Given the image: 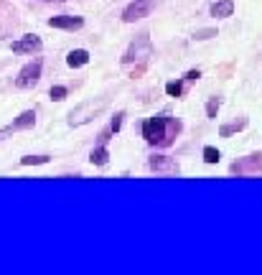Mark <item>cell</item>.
<instances>
[{"label": "cell", "mask_w": 262, "mask_h": 275, "mask_svg": "<svg viewBox=\"0 0 262 275\" xmlns=\"http://www.w3.org/2000/svg\"><path fill=\"white\" fill-rule=\"evenodd\" d=\"M41 38L36 36V33H28V36H23V38H18L15 44H13V51L15 54H38L41 51Z\"/></svg>", "instance_id": "7"}, {"label": "cell", "mask_w": 262, "mask_h": 275, "mask_svg": "<svg viewBox=\"0 0 262 275\" xmlns=\"http://www.w3.org/2000/svg\"><path fill=\"white\" fill-rule=\"evenodd\" d=\"M211 36H216V31H214V28H206V31H196V33H194V41H204V38H211Z\"/></svg>", "instance_id": "21"}, {"label": "cell", "mask_w": 262, "mask_h": 275, "mask_svg": "<svg viewBox=\"0 0 262 275\" xmlns=\"http://www.w3.org/2000/svg\"><path fill=\"white\" fill-rule=\"evenodd\" d=\"M148 168H150L153 173H163V176H178V173H181L178 161L171 158V155H163V153L150 155V158H148Z\"/></svg>", "instance_id": "4"}, {"label": "cell", "mask_w": 262, "mask_h": 275, "mask_svg": "<svg viewBox=\"0 0 262 275\" xmlns=\"http://www.w3.org/2000/svg\"><path fill=\"white\" fill-rule=\"evenodd\" d=\"M232 13H234V0H216L211 5V15L216 18H229Z\"/></svg>", "instance_id": "12"}, {"label": "cell", "mask_w": 262, "mask_h": 275, "mask_svg": "<svg viewBox=\"0 0 262 275\" xmlns=\"http://www.w3.org/2000/svg\"><path fill=\"white\" fill-rule=\"evenodd\" d=\"M123 120H125V112H115V117H112V123H110V130H112V133H120Z\"/></svg>", "instance_id": "20"}, {"label": "cell", "mask_w": 262, "mask_h": 275, "mask_svg": "<svg viewBox=\"0 0 262 275\" xmlns=\"http://www.w3.org/2000/svg\"><path fill=\"white\" fill-rule=\"evenodd\" d=\"M232 173H245V171H260L262 173V153H252V155H247L245 161H234L232 163V168H229Z\"/></svg>", "instance_id": "9"}, {"label": "cell", "mask_w": 262, "mask_h": 275, "mask_svg": "<svg viewBox=\"0 0 262 275\" xmlns=\"http://www.w3.org/2000/svg\"><path fill=\"white\" fill-rule=\"evenodd\" d=\"M66 64H69L71 69L84 67V64H89V54H87L84 49H74V51L66 54Z\"/></svg>", "instance_id": "11"}, {"label": "cell", "mask_w": 262, "mask_h": 275, "mask_svg": "<svg viewBox=\"0 0 262 275\" xmlns=\"http://www.w3.org/2000/svg\"><path fill=\"white\" fill-rule=\"evenodd\" d=\"M105 107H107V100H105V97H99V100H87V102H82L79 107H74V110L69 112V125H71V128L87 125V123H92Z\"/></svg>", "instance_id": "2"}, {"label": "cell", "mask_w": 262, "mask_h": 275, "mask_svg": "<svg viewBox=\"0 0 262 275\" xmlns=\"http://www.w3.org/2000/svg\"><path fill=\"white\" fill-rule=\"evenodd\" d=\"M36 125V112L33 110H26V112H21L5 130H0V138L5 135V133H15V130H28V128H33Z\"/></svg>", "instance_id": "8"}, {"label": "cell", "mask_w": 262, "mask_h": 275, "mask_svg": "<svg viewBox=\"0 0 262 275\" xmlns=\"http://www.w3.org/2000/svg\"><path fill=\"white\" fill-rule=\"evenodd\" d=\"M245 128H247V117H239V120H234V123H229V125H221L219 135L229 138V135H234V133H239V130H245Z\"/></svg>", "instance_id": "13"}, {"label": "cell", "mask_w": 262, "mask_h": 275, "mask_svg": "<svg viewBox=\"0 0 262 275\" xmlns=\"http://www.w3.org/2000/svg\"><path fill=\"white\" fill-rule=\"evenodd\" d=\"M153 54V44H150V36L148 33H140V36H135V41H132L130 46H128V51H125V56H123V64H132V62H145L148 56Z\"/></svg>", "instance_id": "3"}, {"label": "cell", "mask_w": 262, "mask_h": 275, "mask_svg": "<svg viewBox=\"0 0 262 275\" xmlns=\"http://www.w3.org/2000/svg\"><path fill=\"white\" fill-rule=\"evenodd\" d=\"M46 3H64V0H46Z\"/></svg>", "instance_id": "23"}, {"label": "cell", "mask_w": 262, "mask_h": 275, "mask_svg": "<svg viewBox=\"0 0 262 275\" xmlns=\"http://www.w3.org/2000/svg\"><path fill=\"white\" fill-rule=\"evenodd\" d=\"M150 10H153V0H135V3H130V5L123 10V21H125V23H135V21L150 15Z\"/></svg>", "instance_id": "6"}, {"label": "cell", "mask_w": 262, "mask_h": 275, "mask_svg": "<svg viewBox=\"0 0 262 275\" xmlns=\"http://www.w3.org/2000/svg\"><path fill=\"white\" fill-rule=\"evenodd\" d=\"M49 26L51 28H64V31H79L84 26V21L79 15H54V18H49Z\"/></svg>", "instance_id": "10"}, {"label": "cell", "mask_w": 262, "mask_h": 275, "mask_svg": "<svg viewBox=\"0 0 262 275\" xmlns=\"http://www.w3.org/2000/svg\"><path fill=\"white\" fill-rule=\"evenodd\" d=\"M51 158L49 155H23L21 158V166H44V163H49Z\"/></svg>", "instance_id": "15"}, {"label": "cell", "mask_w": 262, "mask_h": 275, "mask_svg": "<svg viewBox=\"0 0 262 275\" xmlns=\"http://www.w3.org/2000/svg\"><path fill=\"white\" fill-rule=\"evenodd\" d=\"M219 107H221V100H219V97H211V100H209V105H206V117H211V120H214V117H216V112H219Z\"/></svg>", "instance_id": "18"}, {"label": "cell", "mask_w": 262, "mask_h": 275, "mask_svg": "<svg viewBox=\"0 0 262 275\" xmlns=\"http://www.w3.org/2000/svg\"><path fill=\"white\" fill-rule=\"evenodd\" d=\"M178 133H181V125L176 120H171L168 115H155L143 123V138L150 145H171Z\"/></svg>", "instance_id": "1"}, {"label": "cell", "mask_w": 262, "mask_h": 275, "mask_svg": "<svg viewBox=\"0 0 262 275\" xmlns=\"http://www.w3.org/2000/svg\"><path fill=\"white\" fill-rule=\"evenodd\" d=\"M198 76H201V71H198V69H191V71H186V82H196Z\"/></svg>", "instance_id": "22"}, {"label": "cell", "mask_w": 262, "mask_h": 275, "mask_svg": "<svg viewBox=\"0 0 262 275\" xmlns=\"http://www.w3.org/2000/svg\"><path fill=\"white\" fill-rule=\"evenodd\" d=\"M166 94L168 97H181L184 94V84L181 82H168L166 84Z\"/></svg>", "instance_id": "17"}, {"label": "cell", "mask_w": 262, "mask_h": 275, "mask_svg": "<svg viewBox=\"0 0 262 275\" xmlns=\"http://www.w3.org/2000/svg\"><path fill=\"white\" fill-rule=\"evenodd\" d=\"M89 161H92L94 166H107V161H110V150H107L105 145H97V148L89 153Z\"/></svg>", "instance_id": "14"}, {"label": "cell", "mask_w": 262, "mask_h": 275, "mask_svg": "<svg viewBox=\"0 0 262 275\" xmlns=\"http://www.w3.org/2000/svg\"><path fill=\"white\" fill-rule=\"evenodd\" d=\"M66 87H51V92H49V97L54 100V102H62V100H66Z\"/></svg>", "instance_id": "19"}, {"label": "cell", "mask_w": 262, "mask_h": 275, "mask_svg": "<svg viewBox=\"0 0 262 275\" xmlns=\"http://www.w3.org/2000/svg\"><path fill=\"white\" fill-rule=\"evenodd\" d=\"M41 69H44V62H41V59H33V62H28L26 67L18 71V79H15V84H18L21 89L36 87V84H38V79H41Z\"/></svg>", "instance_id": "5"}, {"label": "cell", "mask_w": 262, "mask_h": 275, "mask_svg": "<svg viewBox=\"0 0 262 275\" xmlns=\"http://www.w3.org/2000/svg\"><path fill=\"white\" fill-rule=\"evenodd\" d=\"M219 158H221V153H219L214 145H206V148H204V161H206V163H219Z\"/></svg>", "instance_id": "16"}]
</instances>
